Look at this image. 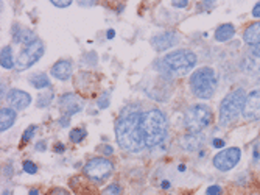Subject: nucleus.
Segmentation results:
<instances>
[{
  "instance_id": "1",
  "label": "nucleus",
  "mask_w": 260,
  "mask_h": 195,
  "mask_svg": "<svg viewBox=\"0 0 260 195\" xmlns=\"http://www.w3.org/2000/svg\"><path fill=\"white\" fill-rule=\"evenodd\" d=\"M117 144L126 152L139 153L145 147V137L142 131V114L129 113L119 119L115 125Z\"/></svg>"
},
{
  "instance_id": "2",
  "label": "nucleus",
  "mask_w": 260,
  "mask_h": 195,
  "mask_svg": "<svg viewBox=\"0 0 260 195\" xmlns=\"http://www.w3.org/2000/svg\"><path fill=\"white\" fill-rule=\"evenodd\" d=\"M142 131L145 137V147H157L167 136V117L159 109L147 111L142 114Z\"/></svg>"
},
{
  "instance_id": "3",
  "label": "nucleus",
  "mask_w": 260,
  "mask_h": 195,
  "mask_svg": "<svg viewBox=\"0 0 260 195\" xmlns=\"http://www.w3.org/2000/svg\"><path fill=\"white\" fill-rule=\"evenodd\" d=\"M190 89L198 99L209 100L210 97L215 94V89H217L215 70L209 66L197 69L190 75Z\"/></svg>"
},
{
  "instance_id": "4",
  "label": "nucleus",
  "mask_w": 260,
  "mask_h": 195,
  "mask_svg": "<svg viewBox=\"0 0 260 195\" xmlns=\"http://www.w3.org/2000/svg\"><path fill=\"white\" fill-rule=\"evenodd\" d=\"M164 67L173 75H185L197 66V55L190 50H176L162 60Z\"/></svg>"
},
{
  "instance_id": "5",
  "label": "nucleus",
  "mask_w": 260,
  "mask_h": 195,
  "mask_svg": "<svg viewBox=\"0 0 260 195\" xmlns=\"http://www.w3.org/2000/svg\"><path fill=\"white\" fill-rule=\"evenodd\" d=\"M246 100V95L243 89H237L231 92L228 97H224L221 105H220V124L223 127L232 124V122L240 116V113H243V105Z\"/></svg>"
},
{
  "instance_id": "6",
  "label": "nucleus",
  "mask_w": 260,
  "mask_h": 195,
  "mask_svg": "<svg viewBox=\"0 0 260 195\" xmlns=\"http://www.w3.org/2000/svg\"><path fill=\"white\" fill-rule=\"evenodd\" d=\"M214 119V113L206 105H193L190 109H187L184 124L188 133H203L206 127L212 124Z\"/></svg>"
},
{
  "instance_id": "7",
  "label": "nucleus",
  "mask_w": 260,
  "mask_h": 195,
  "mask_svg": "<svg viewBox=\"0 0 260 195\" xmlns=\"http://www.w3.org/2000/svg\"><path fill=\"white\" fill-rule=\"evenodd\" d=\"M84 175L95 181V183H102L106 178H109V175L114 170V164L112 161H109L108 158H92L84 164Z\"/></svg>"
},
{
  "instance_id": "8",
  "label": "nucleus",
  "mask_w": 260,
  "mask_h": 195,
  "mask_svg": "<svg viewBox=\"0 0 260 195\" xmlns=\"http://www.w3.org/2000/svg\"><path fill=\"white\" fill-rule=\"evenodd\" d=\"M42 53H44V44L41 39H36L35 42L25 45L20 50V53L16 60V69L19 72L30 69L33 64H36L41 60Z\"/></svg>"
},
{
  "instance_id": "9",
  "label": "nucleus",
  "mask_w": 260,
  "mask_h": 195,
  "mask_svg": "<svg viewBox=\"0 0 260 195\" xmlns=\"http://www.w3.org/2000/svg\"><path fill=\"white\" fill-rule=\"evenodd\" d=\"M240 158H242V150L239 147H229L217 153L212 162H214V167L218 169L220 172H228V170L234 169L239 164Z\"/></svg>"
},
{
  "instance_id": "10",
  "label": "nucleus",
  "mask_w": 260,
  "mask_h": 195,
  "mask_svg": "<svg viewBox=\"0 0 260 195\" xmlns=\"http://www.w3.org/2000/svg\"><path fill=\"white\" fill-rule=\"evenodd\" d=\"M242 114L246 120H258L260 119V88L251 91L246 95Z\"/></svg>"
},
{
  "instance_id": "11",
  "label": "nucleus",
  "mask_w": 260,
  "mask_h": 195,
  "mask_svg": "<svg viewBox=\"0 0 260 195\" xmlns=\"http://www.w3.org/2000/svg\"><path fill=\"white\" fill-rule=\"evenodd\" d=\"M59 109L62 111V114H66V117L80 113L83 109L81 97H78L77 94H64L59 99Z\"/></svg>"
},
{
  "instance_id": "12",
  "label": "nucleus",
  "mask_w": 260,
  "mask_h": 195,
  "mask_svg": "<svg viewBox=\"0 0 260 195\" xmlns=\"http://www.w3.org/2000/svg\"><path fill=\"white\" fill-rule=\"evenodd\" d=\"M7 102L16 109H25L31 103V95L22 89H11L7 94Z\"/></svg>"
},
{
  "instance_id": "13",
  "label": "nucleus",
  "mask_w": 260,
  "mask_h": 195,
  "mask_svg": "<svg viewBox=\"0 0 260 195\" xmlns=\"http://www.w3.org/2000/svg\"><path fill=\"white\" fill-rule=\"evenodd\" d=\"M206 136L203 133H187L179 139L181 149L185 152H197L204 145Z\"/></svg>"
},
{
  "instance_id": "14",
  "label": "nucleus",
  "mask_w": 260,
  "mask_h": 195,
  "mask_svg": "<svg viewBox=\"0 0 260 195\" xmlns=\"http://www.w3.org/2000/svg\"><path fill=\"white\" fill-rule=\"evenodd\" d=\"M178 42V35L175 32H164L151 38V45L154 47V50L164 52L167 48L173 47Z\"/></svg>"
},
{
  "instance_id": "15",
  "label": "nucleus",
  "mask_w": 260,
  "mask_h": 195,
  "mask_svg": "<svg viewBox=\"0 0 260 195\" xmlns=\"http://www.w3.org/2000/svg\"><path fill=\"white\" fill-rule=\"evenodd\" d=\"M50 72H52L53 78L66 81L70 78V75H72V63H70L69 60H59L53 64Z\"/></svg>"
},
{
  "instance_id": "16",
  "label": "nucleus",
  "mask_w": 260,
  "mask_h": 195,
  "mask_svg": "<svg viewBox=\"0 0 260 195\" xmlns=\"http://www.w3.org/2000/svg\"><path fill=\"white\" fill-rule=\"evenodd\" d=\"M16 119H17V114H16V111L14 109H11V108H2L0 109V131H7L8 128H11L13 127V124L16 122Z\"/></svg>"
},
{
  "instance_id": "17",
  "label": "nucleus",
  "mask_w": 260,
  "mask_h": 195,
  "mask_svg": "<svg viewBox=\"0 0 260 195\" xmlns=\"http://www.w3.org/2000/svg\"><path fill=\"white\" fill-rule=\"evenodd\" d=\"M243 39L249 45H260V22H254L245 30Z\"/></svg>"
},
{
  "instance_id": "18",
  "label": "nucleus",
  "mask_w": 260,
  "mask_h": 195,
  "mask_svg": "<svg viewBox=\"0 0 260 195\" xmlns=\"http://www.w3.org/2000/svg\"><path fill=\"white\" fill-rule=\"evenodd\" d=\"M235 35V29L232 23H223L215 30V39L220 42H226L229 39H232V36Z\"/></svg>"
},
{
  "instance_id": "19",
  "label": "nucleus",
  "mask_w": 260,
  "mask_h": 195,
  "mask_svg": "<svg viewBox=\"0 0 260 195\" xmlns=\"http://www.w3.org/2000/svg\"><path fill=\"white\" fill-rule=\"evenodd\" d=\"M28 81H30V85L33 86V88H36V89H45V88H50V80H49V77H47L45 74H35V75H31L30 78H28Z\"/></svg>"
},
{
  "instance_id": "20",
  "label": "nucleus",
  "mask_w": 260,
  "mask_h": 195,
  "mask_svg": "<svg viewBox=\"0 0 260 195\" xmlns=\"http://www.w3.org/2000/svg\"><path fill=\"white\" fill-rule=\"evenodd\" d=\"M2 67L4 69H13L14 67V60H13V48L10 45H5L2 48Z\"/></svg>"
},
{
  "instance_id": "21",
  "label": "nucleus",
  "mask_w": 260,
  "mask_h": 195,
  "mask_svg": "<svg viewBox=\"0 0 260 195\" xmlns=\"http://www.w3.org/2000/svg\"><path fill=\"white\" fill-rule=\"evenodd\" d=\"M86 136H87V131L84 128H75V130L70 131L69 137H70V141H72L74 144H80Z\"/></svg>"
},
{
  "instance_id": "22",
  "label": "nucleus",
  "mask_w": 260,
  "mask_h": 195,
  "mask_svg": "<svg viewBox=\"0 0 260 195\" xmlns=\"http://www.w3.org/2000/svg\"><path fill=\"white\" fill-rule=\"evenodd\" d=\"M102 195H122V187L117 183H111L102 190Z\"/></svg>"
},
{
  "instance_id": "23",
  "label": "nucleus",
  "mask_w": 260,
  "mask_h": 195,
  "mask_svg": "<svg viewBox=\"0 0 260 195\" xmlns=\"http://www.w3.org/2000/svg\"><path fill=\"white\" fill-rule=\"evenodd\" d=\"M53 100V94L52 92H45V94H39V99H38V106L39 108H45L49 106L50 102Z\"/></svg>"
},
{
  "instance_id": "24",
  "label": "nucleus",
  "mask_w": 260,
  "mask_h": 195,
  "mask_svg": "<svg viewBox=\"0 0 260 195\" xmlns=\"http://www.w3.org/2000/svg\"><path fill=\"white\" fill-rule=\"evenodd\" d=\"M23 170H25V172L30 174V175H35L38 172V165L35 162H31V161H25V162H23Z\"/></svg>"
},
{
  "instance_id": "25",
  "label": "nucleus",
  "mask_w": 260,
  "mask_h": 195,
  "mask_svg": "<svg viewBox=\"0 0 260 195\" xmlns=\"http://www.w3.org/2000/svg\"><path fill=\"white\" fill-rule=\"evenodd\" d=\"M97 105H99V108L100 109H105V108H108L109 106V94L108 92H105L100 99H99V102H97Z\"/></svg>"
},
{
  "instance_id": "26",
  "label": "nucleus",
  "mask_w": 260,
  "mask_h": 195,
  "mask_svg": "<svg viewBox=\"0 0 260 195\" xmlns=\"http://www.w3.org/2000/svg\"><path fill=\"white\" fill-rule=\"evenodd\" d=\"M223 193V189L218 186V184H214V186H209L206 189V195H221Z\"/></svg>"
},
{
  "instance_id": "27",
  "label": "nucleus",
  "mask_w": 260,
  "mask_h": 195,
  "mask_svg": "<svg viewBox=\"0 0 260 195\" xmlns=\"http://www.w3.org/2000/svg\"><path fill=\"white\" fill-rule=\"evenodd\" d=\"M35 130H36V125H31V127H28V128L25 130V133H23V136H22V142H23V144L31 139V136L35 134Z\"/></svg>"
},
{
  "instance_id": "28",
  "label": "nucleus",
  "mask_w": 260,
  "mask_h": 195,
  "mask_svg": "<svg viewBox=\"0 0 260 195\" xmlns=\"http://www.w3.org/2000/svg\"><path fill=\"white\" fill-rule=\"evenodd\" d=\"M47 195H70L66 189H61V187H55V189H52L49 193Z\"/></svg>"
},
{
  "instance_id": "29",
  "label": "nucleus",
  "mask_w": 260,
  "mask_h": 195,
  "mask_svg": "<svg viewBox=\"0 0 260 195\" xmlns=\"http://www.w3.org/2000/svg\"><path fill=\"white\" fill-rule=\"evenodd\" d=\"M72 2H56V0H52V5H55V7H59V8H66V7H69Z\"/></svg>"
},
{
  "instance_id": "30",
  "label": "nucleus",
  "mask_w": 260,
  "mask_h": 195,
  "mask_svg": "<svg viewBox=\"0 0 260 195\" xmlns=\"http://www.w3.org/2000/svg\"><path fill=\"white\" fill-rule=\"evenodd\" d=\"M212 145H214V147H217V149H221L223 145H224V141H223V139H214Z\"/></svg>"
},
{
  "instance_id": "31",
  "label": "nucleus",
  "mask_w": 260,
  "mask_h": 195,
  "mask_svg": "<svg viewBox=\"0 0 260 195\" xmlns=\"http://www.w3.org/2000/svg\"><path fill=\"white\" fill-rule=\"evenodd\" d=\"M252 16L254 17H260V2L252 8Z\"/></svg>"
},
{
  "instance_id": "32",
  "label": "nucleus",
  "mask_w": 260,
  "mask_h": 195,
  "mask_svg": "<svg viewBox=\"0 0 260 195\" xmlns=\"http://www.w3.org/2000/svg\"><path fill=\"white\" fill-rule=\"evenodd\" d=\"M172 5L175 8H185L188 5V2H172Z\"/></svg>"
},
{
  "instance_id": "33",
  "label": "nucleus",
  "mask_w": 260,
  "mask_h": 195,
  "mask_svg": "<svg viewBox=\"0 0 260 195\" xmlns=\"http://www.w3.org/2000/svg\"><path fill=\"white\" fill-rule=\"evenodd\" d=\"M36 150H38V152H44V150H45V142H44V141H42V142H38Z\"/></svg>"
},
{
  "instance_id": "34",
  "label": "nucleus",
  "mask_w": 260,
  "mask_h": 195,
  "mask_svg": "<svg viewBox=\"0 0 260 195\" xmlns=\"http://www.w3.org/2000/svg\"><path fill=\"white\" fill-rule=\"evenodd\" d=\"M103 150H105V153H106V155H111V153L114 152V150H112V147H109V145H106V147H105Z\"/></svg>"
},
{
  "instance_id": "35",
  "label": "nucleus",
  "mask_w": 260,
  "mask_h": 195,
  "mask_svg": "<svg viewBox=\"0 0 260 195\" xmlns=\"http://www.w3.org/2000/svg\"><path fill=\"white\" fill-rule=\"evenodd\" d=\"M28 195H39V189H31V190L28 192Z\"/></svg>"
},
{
  "instance_id": "36",
  "label": "nucleus",
  "mask_w": 260,
  "mask_h": 195,
  "mask_svg": "<svg viewBox=\"0 0 260 195\" xmlns=\"http://www.w3.org/2000/svg\"><path fill=\"white\" fill-rule=\"evenodd\" d=\"M114 38V30H108V39H112Z\"/></svg>"
},
{
  "instance_id": "37",
  "label": "nucleus",
  "mask_w": 260,
  "mask_h": 195,
  "mask_svg": "<svg viewBox=\"0 0 260 195\" xmlns=\"http://www.w3.org/2000/svg\"><path fill=\"white\" fill-rule=\"evenodd\" d=\"M64 150V145H58L56 147V152H62Z\"/></svg>"
}]
</instances>
